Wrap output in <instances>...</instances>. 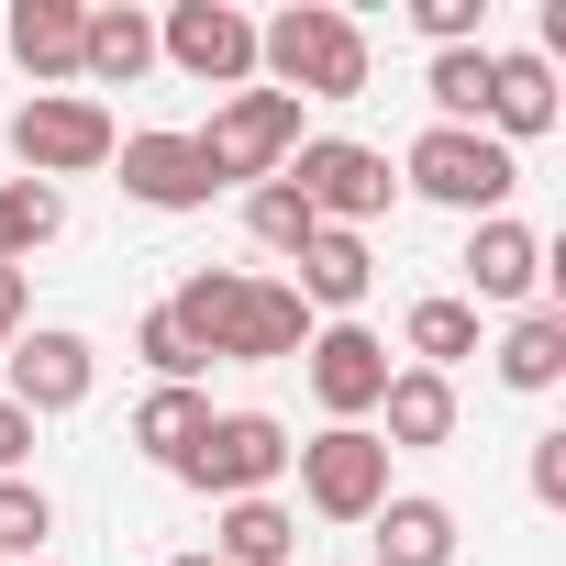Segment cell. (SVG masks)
I'll list each match as a JSON object with an SVG mask.
<instances>
[{"label": "cell", "instance_id": "8fae6325", "mask_svg": "<svg viewBox=\"0 0 566 566\" xmlns=\"http://www.w3.org/2000/svg\"><path fill=\"white\" fill-rule=\"evenodd\" d=\"M301 345H312L301 290H290V277H255V266H244V290H233V312H222L211 367H277V356H301Z\"/></svg>", "mask_w": 566, "mask_h": 566}, {"label": "cell", "instance_id": "9a60e30c", "mask_svg": "<svg viewBox=\"0 0 566 566\" xmlns=\"http://www.w3.org/2000/svg\"><path fill=\"white\" fill-rule=\"evenodd\" d=\"M367 433H378L389 455H433V444H455V378H433V367H389Z\"/></svg>", "mask_w": 566, "mask_h": 566}, {"label": "cell", "instance_id": "83f0119b", "mask_svg": "<svg viewBox=\"0 0 566 566\" xmlns=\"http://www.w3.org/2000/svg\"><path fill=\"white\" fill-rule=\"evenodd\" d=\"M244 233H255L266 255H301V244H312L323 222H312V200H301L290 178H266V189H244Z\"/></svg>", "mask_w": 566, "mask_h": 566}, {"label": "cell", "instance_id": "5b68a950", "mask_svg": "<svg viewBox=\"0 0 566 566\" xmlns=\"http://www.w3.org/2000/svg\"><path fill=\"white\" fill-rule=\"evenodd\" d=\"M301 200H312V222H334V233H367L389 200H400V178H389V156L378 145H356V134H301V156L277 167Z\"/></svg>", "mask_w": 566, "mask_h": 566}, {"label": "cell", "instance_id": "7c38bea8", "mask_svg": "<svg viewBox=\"0 0 566 566\" xmlns=\"http://www.w3.org/2000/svg\"><path fill=\"white\" fill-rule=\"evenodd\" d=\"M112 167H123V200H145V211H211V189H222L189 134H123Z\"/></svg>", "mask_w": 566, "mask_h": 566}, {"label": "cell", "instance_id": "ffe728a7", "mask_svg": "<svg viewBox=\"0 0 566 566\" xmlns=\"http://www.w3.org/2000/svg\"><path fill=\"white\" fill-rule=\"evenodd\" d=\"M156 67V23L134 12V0H123V12H90V34H78V90L101 101V90H134Z\"/></svg>", "mask_w": 566, "mask_h": 566}, {"label": "cell", "instance_id": "cb8c5ba5", "mask_svg": "<svg viewBox=\"0 0 566 566\" xmlns=\"http://www.w3.org/2000/svg\"><path fill=\"white\" fill-rule=\"evenodd\" d=\"M56 233H67V189H45V178H0V266H34Z\"/></svg>", "mask_w": 566, "mask_h": 566}, {"label": "cell", "instance_id": "3957f363", "mask_svg": "<svg viewBox=\"0 0 566 566\" xmlns=\"http://www.w3.org/2000/svg\"><path fill=\"white\" fill-rule=\"evenodd\" d=\"M112 145H123V123H112V101H90V90H34V101L12 112V156H23V178H45V189L101 178Z\"/></svg>", "mask_w": 566, "mask_h": 566}, {"label": "cell", "instance_id": "603a6c76", "mask_svg": "<svg viewBox=\"0 0 566 566\" xmlns=\"http://www.w3.org/2000/svg\"><path fill=\"white\" fill-rule=\"evenodd\" d=\"M400 345H411V367L455 378V367L478 356V312H467L455 290H433V301H411V312H400Z\"/></svg>", "mask_w": 566, "mask_h": 566}, {"label": "cell", "instance_id": "d4e9b609", "mask_svg": "<svg viewBox=\"0 0 566 566\" xmlns=\"http://www.w3.org/2000/svg\"><path fill=\"white\" fill-rule=\"evenodd\" d=\"M489 56H500V45H444V56L422 67V101H433V123L478 134V112H489Z\"/></svg>", "mask_w": 566, "mask_h": 566}, {"label": "cell", "instance_id": "2e32d148", "mask_svg": "<svg viewBox=\"0 0 566 566\" xmlns=\"http://www.w3.org/2000/svg\"><path fill=\"white\" fill-rule=\"evenodd\" d=\"M78 34H90L78 0H12V23H0V45H12V67L34 90H67L78 78Z\"/></svg>", "mask_w": 566, "mask_h": 566}, {"label": "cell", "instance_id": "f1b7e54d", "mask_svg": "<svg viewBox=\"0 0 566 566\" xmlns=\"http://www.w3.org/2000/svg\"><path fill=\"white\" fill-rule=\"evenodd\" d=\"M134 356L156 367V389H200V367H211V356H200V345H189V334L167 323V301H156L145 323H134Z\"/></svg>", "mask_w": 566, "mask_h": 566}, {"label": "cell", "instance_id": "484cf974", "mask_svg": "<svg viewBox=\"0 0 566 566\" xmlns=\"http://www.w3.org/2000/svg\"><path fill=\"white\" fill-rule=\"evenodd\" d=\"M233 290H244V266H189L178 290H167V323H178V334L211 356V345H222V312H233Z\"/></svg>", "mask_w": 566, "mask_h": 566}, {"label": "cell", "instance_id": "6da1fadb", "mask_svg": "<svg viewBox=\"0 0 566 566\" xmlns=\"http://www.w3.org/2000/svg\"><path fill=\"white\" fill-rule=\"evenodd\" d=\"M378 56L367 23L334 12V0H290L277 23H255V90H290V101H367Z\"/></svg>", "mask_w": 566, "mask_h": 566}, {"label": "cell", "instance_id": "52a82bcc", "mask_svg": "<svg viewBox=\"0 0 566 566\" xmlns=\"http://www.w3.org/2000/svg\"><path fill=\"white\" fill-rule=\"evenodd\" d=\"M0 367H12V389H0V400H12L23 422H67V411H90V389H101V345L67 334V323H23Z\"/></svg>", "mask_w": 566, "mask_h": 566}, {"label": "cell", "instance_id": "1f68e13d", "mask_svg": "<svg viewBox=\"0 0 566 566\" xmlns=\"http://www.w3.org/2000/svg\"><path fill=\"white\" fill-rule=\"evenodd\" d=\"M23 323H34V277H23V266H0V356H12Z\"/></svg>", "mask_w": 566, "mask_h": 566}, {"label": "cell", "instance_id": "7402d4cb", "mask_svg": "<svg viewBox=\"0 0 566 566\" xmlns=\"http://www.w3.org/2000/svg\"><path fill=\"white\" fill-rule=\"evenodd\" d=\"M200 433H211V400H200V389H145V400H134V455H145V467L178 478Z\"/></svg>", "mask_w": 566, "mask_h": 566}, {"label": "cell", "instance_id": "4dcf8cb0", "mask_svg": "<svg viewBox=\"0 0 566 566\" xmlns=\"http://www.w3.org/2000/svg\"><path fill=\"white\" fill-rule=\"evenodd\" d=\"M522 478H533L544 511H566V433H533V467H522Z\"/></svg>", "mask_w": 566, "mask_h": 566}, {"label": "cell", "instance_id": "30bf717a", "mask_svg": "<svg viewBox=\"0 0 566 566\" xmlns=\"http://www.w3.org/2000/svg\"><path fill=\"white\" fill-rule=\"evenodd\" d=\"M301 378L323 400V422H378V389H389V345L367 323H312L301 345Z\"/></svg>", "mask_w": 566, "mask_h": 566}, {"label": "cell", "instance_id": "836d02e7", "mask_svg": "<svg viewBox=\"0 0 566 566\" xmlns=\"http://www.w3.org/2000/svg\"><path fill=\"white\" fill-rule=\"evenodd\" d=\"M167 566H211V555H167Z\"/></svg>", "mask_w": 566, "mask_h": 566}, {"label": "cell", "instance_id": "44dd1931", "mask_svg": "<svg viewBox=\"0 0 566 566\" xmlns=\"http://www.w3.org/2000/svg\"><path fill=\"white\" fill-rule=\"evenodd\" d=\"M489 367H500V389H522V400L566 389V312H555V301H533V312L500 334V356H489Z\"/></svg>", "mask_w": 566, "mask_h": 566}, {"label": "cell", "instance_id": "8992f818", "mask_svg": "<svg viewBox=\"0 0 566 566\" xmlns=\"http://www.w3.org/2000/svg\"><path fill=\"white\" fill-rule=\"evenodd\" d=\"M277 478H290V422L277 411H211V433L178 467V489L200 500H277Z\"/></svg>", "mask_w": 566, "mask_h": 566}, {"label": "cell", "instance_id": "9c48e42d", "mask_svg": "<svg viewBox=\"0 0 566 566\" xmlns=\"http://www.w3.org/2000/svg\"><path fill=\"white\" fill-rule=\"evenodd\" d=\"M156 56L200 90H255V12H233V0H178V12L156 23Z\"/></svg>", "mask_w": 566, "mask_h": 566}, {"label": "cell", "instance_id": "d6986e66", "mask_svg": "<svg viewBox=\"0 0 566 566\" xmlns=\"http://www.w3.org/2000/svg\"><path fill=\"white\" fill-rule=\"evenodd\" d=\"M211 566H301V511L290 500H222Z\"/></svg>", "mask_w": 566, "mask_h": 566}, {"label": "cell", "instance_id": "7a4b0ae2", "mask_svg": "<svg viewBox=\"0 0 566 566\" xmlns=\"http://www.w3.org/2000/svg\"><path fill=\"white\" fill-rule=\"evenodd\" d=\"M400 189H411V200H433V211H455V222H500V211H511V189H522V156H511V145H489V134L422 123V134H411V156H400Z\"/></svg>", "mask_w": 566, "mask_h": 566}, {"label": "cell", "instance_id": "5bb4252c", "mask_svg": "<svg viewBox=\"0 0 566 566\" xmlns=\"http://www.w3.org/2000/svg\"><path fill=\"white\" fill-rule=\"evenodd\" d=\"M566 123V90H555V56H489V112H478V134L489 145H533V134H555Z\"/></svg>", "mask_w": 566, "mask_h": 566}, {"label": "cell", "instance_id": "4fadbf2b", "mask_svg": "<svg viewBox=\"0 0 566 566\" xmlns=\"http://www.w3.org/2000/svg\"><path fill=\"white\" fill-rule=\"evenodd\" d=\"M455 266H467V312H478V301H522V312H533V290L555 277L544 233L511 222V211H500V222H467V255H455Z\"/></svg>", "mask_w": 566, "mask_h": 566}, {"label": "cell", "instance_id": "277c9868", "mask_svg": "<svg viewBox=\"0 0 566 566\" xmlns=\"http://www.w3.org/2000/svg\"><path fill=\"white\" fill-rule=\"evenodd\" d=\"M189 145L211 156V178H222V189H266L277 167L301 156V101H290V90H222V101H211V123H200Z\"/></svg>", "mask_w": 566, "mask_h": 566}, {"label": "cell", "instance_id": "d6a6232c", "mask_svg": "<svg viewBox=\"0 0 566 566\" xmlns=\"http://www.w3.org/2000/svg\"><path fill=\"white\" fill-rule=\"evenodd\" d=\"M23 455H34V422H23L12 400H0V478H23Z\"/></svg>", "mask_w": 566, "mask_h": 566}, {"label": "cell", "instance_id": "f546056e", "mask_svg": "<svg viewBox=\"0 0 566 566\" xmlns=\"http://www.w3.org/2000/svg\"><path fill=\"white\" fill-rule=\"evenodd\" d=\"M411 34L444 56V45H489V0H411Z\"/></svg>", "mask_w": 566, "mask_h": 566}, {"label": "cell", "instance_id": "e0dca14e", "mask_svg": "<svg viewBox=\"0 0 566 566\" xmlns=\"http://www.w3.org/2000/svg\"><path fill=\"white\" fill-rule=\"evenodd\" d=\"M290 266H301V277H290V290H301V312H334V323H356V301L378 290V255H367V233H334V222H323V233H312Z\"/></svg>", "mask_w": 566, "mask_h": 566}, {"label": "cell", "instance_id": "4316f807", "mask_svg": "<svg viewBox=\"0 0 566 566\" xmlns=\"http://www.w3.org/2000/svg\"><path fill=\"white\" fill-rule=\"evenodd\" d=\"M45 533H56V500L34 478H0V566H45Z\"/></svg>", "mask_w": 566, "mask_h": 566}, {"label": "cell", "instance_id": "ba28073f", "mask_svg": "<svg viewBox=\"0 0 566 566\" xmlns=\"http://www.w3.org/2000/svg\"><path fill=\"white\" fill-rule=\"evenodd\" d=\"M290 467L323 522H378V500H389V444L367 422H323L312 444H290Z\"/></svg>", "mask_w": 566, "mask_h": 566}, {"label": "cell", "instance_id": "ac0fdd59", "mask_svg": "<svg viewBox=\"0 0 566 566\" xmlns=\"http://www.w3.org/2000/svg\"><path fill=\"white\" fill-rule=\"evenodd\" d=\"M367 544H378V566H455V511L433 489H389Z\"/></svg>", "mask_w": 566, "mask_h": 566}]
</instances>
